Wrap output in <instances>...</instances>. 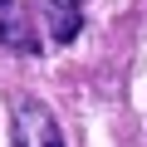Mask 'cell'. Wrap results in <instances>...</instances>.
<instances>
[{"instance_id":"obj_1","label":"cell","mask_w":147,"mask_h":147,"mask_svg":"<svg viewBox=\"0 0 147 147\" xmlns=\"http://www.w3.org/2000/svg\"><path fill=\"white\" fill-rule=\"evenodd\" d=\"M10 147H64V132H59L49 103H39V98H15Z\"/></svg>"},{"instance_id":"obj_2","label":"cell","mask_w":147,"mask_h":147,"mask_svg":"<svg viewBox=\"0 0 147 147\" xmlns=\"http://www.w3.org/2000/svg\"><path fill=\"white\" fill-rule=\"evenodd\" d=\"M0 49L39 54V25L25 0H0Z\"/></svg>"},{"instance_id":"obj_3","label":"cell","mask_w":147,"mask_h":147,"mask_svg":"<svg viewBox=\"0 0 147 147\" xmlns=\"http://www.w3.org/2000/svg\"><path fill=\"white\" fill-rule=\"evenodd\" d=\"M39 20L49 25V39H54V44L79 39V30H84V10H79V0H39Z\"/></svg>"}]
</instances>
